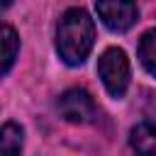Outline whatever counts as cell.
<instances>
[{
  "label": "cell",
  "instance_id": "1",
  "mask_svg": "<svg viewBox=\"0 0 156 156\" xmlns=\"http://www.w3.org/2000/svg\"><path fill=\"white\" fill-rule=\"evenodd\" d=\"M95 44V22L83 7L63 12L56 27V51L68 66H80Z\"/></svg>",
  "mask_w": 156,
  "mask_h": 156
},
{
  "label": "cell",
  "instance_id": "2",
  "mask_svg": "<svg viewBox=\"0 0 156 156\" xmlns=\"http://www.w3.org/2000/svg\"><path fill=\"white\" fill-rule=\"evenodd\" d=\"M98 76L105 85V90L112 95V98H122L129 88V78H132V71H129V58L127 54L119 49V46H110L102 51V56L98 58Z\"/></svg>",
  "mask_w": 156,
  "mask_h": 156
},
{
  "label": "cell",
  "instance_id": "3",
  "mask_svg": "<svg viewBox=\"0 0 156 156\" xmlns=\"http://www.w3.org/2000/svg\"><path fill=\"white\" fill-rule=\"evenodd\" d=\"M56 107H58V115L71 124H88L98 117L95 100L83 88H68L66 93H61Z\"/></svg>",
  "mask_w": 156,
  "mask_h": 156
},
{
  "label": "cell",
  "instance_id": "4",
  "mask_svg": "<svg viewBox=\"0 0 156 156\" xmlns=\"http://www.w3.org/2000/svg\"><path fill=\"white\" fill-rule=\"evenodd\" d=\"M95 10L110 32H127L139 20V10L134 0H98Z\"/></svg>",
  "mask_w": 156,
  "mask_h": 156
},
{
  "label": "cell",
  "instance_id": "5",
  "mask_svg": "<svg viewBox=\"0 0 156 156\" xmlns=\"http://www.w3.org/2000/svg\"><path fill=\"white\" fill-rule=\"evenodd\" d=\"M129 146L139 154H156V117L139 122L129 132Z\"/></svg>",
  "mask_w": 156,
  "mask_h": 156
},
{
  "label": "cell",
  "instance_id": "6",
  "mask_svg": "<svg viewBox=\"0 0 156 156\" xmlns=\"http://www.w3.org/2000/svg\"><path fill=\"white\" fill-rule=\"evenodd\" d=\"M20 51V37L10 24H0V78L15 66Z\"/></svg>",
  "mask_w": 156,
  "mask_h": 156
},
{
  "label": "cell",
  "instance_id": "7",
  "mask_svg": "<svg viewBox=\"0 0 156 156\" xmlns=\"http://www.w3.org/2000/svg\"><path fill=\"white\" fill-rule=\"evenodd\" d=\"M24 144V129L17 122H5L0 127V156L5 154H20Z\"/></svg>",
  "mask_w": 156,
  "mask_h": 156
},
{
  "label": "cell",
  "instance_id": "8",
  "mask_svg": "<svg viewBox=\"0 0 156 156\" xmlns=\"http://www.w3.org/2000/svg\"><path fill=\"white\" fill-rule=\"evenodd\" d=\"M136 54H139L141 66H144V68H146V71H149V73L156 78V27L141 34Z\"/></svg>",
  "mask_w": 156,
  "mask_h": 156
},
{
  "label": "cell",
  "instance_id": "9",
  "mask_svg": "<svg viewBox=\"0 0 156 156\" xmlns=\"http://www.w3.org/2000/svg\"><path fill=\"white\" fill-rule=\"evenodd\" d=\"M10 5H12V0H0V12H5Z\"/></svg>",
  "mask_w": 156,
  "mask_h": 156
}]
</instances>
